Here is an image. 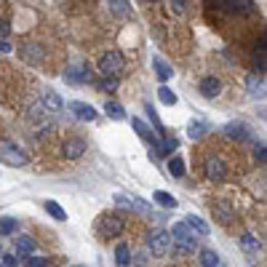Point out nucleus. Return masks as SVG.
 Returning <instances> with one entry per match:
<instances>
[{
    "mask_svg": "<svg viewBox=\"0 0 267 267\" xmlns=\"http://www.w3.org/2000/svg\"><path fill=\"white\" fill-rule=\"evenodd\" d=\"M0 267H3V264H0Z\"/></svg>",
    "mask_w": 267,
    "mask_h": 267,
    "instance_id": "obj_41",
    "label": "nucleus"
},
{
    "mask_svg": "<svg viewBox=\"0 0 267 267\" xmlns=\"http://www.w3.org/2000/svg\"><path fill=\"white\" fill-rule=\"evenodd\" d=\"M201 94L206 96V99H216L219 94H222V83H219V78H203L201 80Z\"/></svg>",
    "mask_w": 267,
    "mask_h": 267,
    "instance_id": "obj_9",
    "label": "nucleus"
},
{
    "mask_svg": "<svg viewBox=\"0 0 267 267\" xmlns=\"http://www.w3.org/2000/svg\"><path fill=\"white\" fill-rule=\"evenodd\" d=\"M153 67H155V75L163 80H171V75H174V69H171V64L166 62V59H160V56H153Z\"/></svg>",
    "mask_w": 267,
    "mask_h": 267,
    "instance_id": "obj_14",
    "label": "nucleus"
},
{
    "mask_svg": "<svg viewBox=\"0 0 267 267\" xmlns=\"http://www.w3.org/2000/svg\"><path fill=\"white\" fill-rule=\"evenodd\" d=\"M168 171H171V177L174 179H179V177H184V160L177 155V158H171L168 160Z\"/></svg>",
    "mask_w": 267,
    "mask_h": 267,
    "instance_id": "obj_24",
    "label": "nucleus"
},
{
    "mask_svg": "<svg viewBox=\"0 0 267 267\" xmlns=\"http://www.w3.org/2000/svg\"><path fill=\"white\" fill-rule=\"evenodd\" d=\"M51 262L48 259H45V257H30L27 259V267H48Z\"/></svg>",
    "mask_w": 267,
    "mask_h": 267,
    "instance_id": "obj_34",
    "label": "nucleus"
},
{
    "mask_svg": "<svg viewBox=\"0 0 267 267\" xmlns=\"http://www.w3.org/2000/svg\"><path fill=\"white\" fill-rule=\"evenodd\" d=\"M240 249H243V251H259V249H262V243L254 238L251 233H246V235L240 238Z\"/></svg>",
    "mask_w": 267,
    "mask_h": 267,
    "instance_id": "obj_25",
    "label": "nucleus"
},
{
    "mask_svg": "<svg viewBox=\"0 0 267 267\" xmlns=\"http://www.w3.org/2000/svg\"><path fill=\"white\" fill-rule=\"evenodd\" d=\"M115 203L118 206H123V208H134V211H139V214H153V208H150V203H144V201H139V198H126V195H115Z\"/></svg>",
    "mask_w": 267,
    "mask_h": 267,
    "instance_id": "obj_7",
    "label": "nucleus"
},
{
    "mask_svg": "<svg viewBox=\"0 0 267 267\" xmlns=\"http://www.w3.org/2000/svg\"><path fill=\"white\" fill-rule=\"evenodd\" d=\"M246 83H249V88H251V94H254V96H262V94H264V80H259L257 75H251Z\"/></svg>",
    "mask_w": 267,
    "mask_h": 267,
    "instance_id": "obj_28",
    "label": "nucleus"
},
{
    "mask_svg": "<svg viewBox=\"0 0 267 267\" xmlns=\"http://www.w3.org/2000/svg\"><path fill=\"white\" fill-rule=\"evenodd\" d=\"M64 80L67 83H94V72L86 67V64H75V67H69L67 72H64Z\"/></svg>",
    "mask_w": 267,
    "mask_h": 267,
    "instance_id": "obj_5",
    "label": "nucleus"
},
{
    "mask_svg": "<svg viewBox=\"0 0 267 267\" xmlns=\"http://www.w3.org/2000/svg\"><path fill=\"white\" fill-rule=\"evenodd\" d=\"M96 230H99V235L102 238H115V235H120L123 233V219L118 214H102L96 219Z\"/></svg>",
    "mask_w": 267,
    "mask_h": 267,
    "instance_id": "obj_3",
    "label": "nucleus"
},
{
    "mask_svg": "<svg viewBox=\"0 0 267 267\" xmlns=\"http://www.w3.org/2000/svg\"><path fill=\"white\" fill-rule=\"evenodd\" d=\"M16 254H19L21 259H30L32 254H35V240L30 235H19L16 238Z\"/></svg>",
    "mask_w": 267,
    "mask_h": 267,
    "instance_id": "obj_11",
    "label": "nucleus"
},
{
    "mask_svg": "<svg viewBox=\"0 0 267 267\" xmlns=\"http://www.w3.org/2000/svg\"><path fill=\"white\" fill-rule=\"evenodd\" d=\"M69 112H75L78 120H96V110L86 102H69Z\"/></svg>",
    "mask_w": 267,
    "mask_h": 267,
    "instance_id": "obj_8",
    "label": "nucleus"
},
{
    "mask_svg": "<svg viewBox=\"0 0 267 267\" xmlns=\"http://www.w3.org/2000/svg\"><path fill=\"white\" fill-rule=\"evenodd\" d=\"M75 267H80V264H75Z\"/></svg>",
    "mask_w": 267,
    "mask_h": 267,
    "instance_id": "obj_40",
    "label": "nucleus"
},
{
    "mask_svg": "<svg viewBox=\"0 0 267 267\" xmlns=\"http://www.w3.org/2000/svg\"><path fill=\"white\" fill-rule=\"evenodd\" d=\"M0 264H3V267H16V259L11 257V254H6V257H3V262H0Z\"/></svg>",
    "mask_w": 267,
    "mask_h": 267,
    "instance_id": "obj_36",
    "label": "nucleus"
},
{
    "mask_svg": "<svg viewBox=\"0 0 267 267\" xmlns=\"http://www.w3.org/2000/svg\"><path fill=\"white\" fill-rule=\"evenodd\" d=\"M43 104H45L51 112H59V110L64 107V102H62V96L56 94V91H45V94H43Z\"/></svg>",
    "mask_w": 267,
    "mask_h": 267,
    "instance_id": "obj_16",
    "label": "nucleus"
},
{
    "mask_svg": "<svg viewBox=\"0 0 267 267\" xmlns=\"http://www.w3.org/2000/svg\"><path fill=\"white\" fill-rule=\"evenodd\" d=\"M225 134H227L230 139H240V142H243V139H249V136H251L249 126H246V123H240V120L227 123V126H225Z\"/></svg>",
    "mask_w": 267,
    "mask_h": 267,
    "instance_id": "obj_10",
    "label": "nucleus"
},
{
    "mask_svg": "<svg viewBox=\"0 0 267 267\" xmlns=\"http://www.w3.org/2000/svg\"><path fill=\"white\" fill-rule=\"evenodd\" d=\"M14 230H16V219H0V233H3V235H8V233H14Z\"/></svg>",
    "mask_w": 267,
    "mask_h": 267,
    "instance_id": "obj_31",
    "label": "nucleus"
},
{
    "mask_svg": "<svg viewBox=\"0 0 267 267\" xmlns=\"http://www.w3.org/2000/svg\"><path fill=\"white\" fill-rule=\"evenodd\" d=\"M104 112H107L112 120H126V110L120 107L118 102H107V104H104Z\"/></svg>",
    "mask_w": 267,
    "mask_h": 267,
    "instance_id": "obj_20",
    "label": "nucleus"
},
{
    "mask_svg": "<svg viewBox=\"0 0 267 267\" xmlns=\"http://www.w3.org/2000/svg\"><path fill=\"white\" fill-rule=\"evenodd\" d=\"M153 198H155L158 206H163V208H174V206H177V198H174L171 192H166V190H155Z\"/></svg>",
    "mask_w": 267,
    "mask_h": 267,
    "instance_id": "obj_18",
    "label": "nucleus"
},
{
    "mask_svg": "<svg viewBox=\"0 0 267 267\" xmlns=\"http://www.w3.org/2000/svg\"><path fill=\"white\" fill-rule=\"evenodd\" d=\"M110 8L115 14H129V3H126V0H115V3H110Z\"/></svg>",
    "mask_w": 267,
    "mask_h": 267,
    "instance_id": "obj_33",
    "label": "nucleus"
},
{
    "mask_svg": "<svg viewBox=\"0 0 267 267\" xmlns=\"http://www.w3.org/2000/svg\"><path fill=\"white\" fill-rule=\"evenodd\" d=\"M86 153V142L83 139H69V142H64V158H80Z\"/></svg>",
    "mask_w": 267,
    "mask_h": 267,
    "instance_id": "obj_12",
    "label": "nucleus"
},
{
    "mask_svg": "<svg viewBox=\"0 0 267 267\" xmlns=\"http://www.w3.org/2000/svg\"><path fill=\"white\" fill-rule=\"evenodd\" d=\"M174 238L182 240V238H195V235L190 233V227L184 225V222H177V225H174Z\"/></svg>",
    "mask_w": 267,
    "mask_h": 267,
    "instance_id": "obj_29",
    "label": "nucleus"
},
{
    "mask_svg": "<svg viewBox=\"0 0 267 267\" xmlns=\"http://www.w3.org/2000/svg\"><path fill=\"white\" fill-rule=\"evenodd\" d=\"M0 160H3L6 166L21 168V166H27V153L14 142H0Z\"/></svg>",
    "mask_w": 267,
    "mask_h": 267,
    "instance_id": "obj_2",
    "label": "nucleus"
},
{
    "mask_svg": "<svg viewBox=\"0 0 267 267\" xmlns=\"http://www.w3.org/2000/svg\"><path fill=\"white\" fill-rule=\"evenodd\" d=\"M171 249V235L166 230H158V233L150 238V251L155 254V257H163V254Z\"/></svg>",
    "mask_w": 267,
    "mask_h": 267,
    "instance_id": "obj_6",
    "label": "nucleus"
},
{
    "mask_svg": "<svg viewBox=\"0 0 267 267\" xmlns=\"http://www.w3.org/2000/svg\"><path fill=\"white\" fill-rule=\"evenodd\" d=\"M45 211H48V214L56 219V222H64V219H67L64 208H62L59 203H56V201H45Z\"/></svg>",
    "mask_w": 267,
    "mask_h": 267,
    "instance_id": "obj_21",
    "label": "nucleus"
},
{
    "mask_svg": "<svg viewBox=\"0 0 267 267\" xmlns=\"http://www.w3.org/2000/svg\"><path fill=\"white\" fill-rule=\"evenodd\" d=\"M123 67H126V59H123V54L120 51H107L99 59V72L104 75V78H118L120 72H123Z\"/></svg>",
    "mask_w": 267,
    "mask_h": 267,
    "instance_id": "obj_1",
    "label": "nucleus"
},
{
    "mask_svg": "<svg viewBox=\"0 0 267 267\" xmlns=\"http://www.w3.org/2000/svg\"><path fill=\"white\" fill-rule=\"evenodd\" d=\"M254 153H257V158L264 160V153H267V150H264V144H257V147H254Z\"/></svg>",
    "mask_w": 267,
    "mask_h": 267,
    "instance_id": "obj_37",
    "label": "nucleus"
},
{
    "mask_svg": "<svg viewBox=\"0 0 267 267\" xmlns=\"http://www.w3.org/2000/svg\"><path fill=\"white\" fill-rule=\"evenodd\" d=\"M0 51H6V54L11 51V43H8V40H3V38H0Z\"/></svg>",
    "mask_w": 267,
    "mask_h": 267,
    "instance_id": "obj_39",
    "label": "nucleus"
},
{
    "mask_svg": "<svg viewBox=\"0 0 267 267\" xmlns=\"http://www.w3.org/2000/svg\"><path fill=\"white\" fill-rule=\"evenodd\" d=\"M198 259H201L203 267H222V259H219L211 249H201L198 251Z\"/></svg>",
    "mask_w": 267,
    "mask_h": 267,
    "instance_id": "obj_17",
    "label": "nucleus"
},
{
    "mask_svg": "<svg viewBox=\"0 0 267 267\" xmlns=\"http://www.w3.org/2000/svg\"><path fill=\"white\" fill-rule=\"evenodd\" d=\"M171 8L177 11V14H182V11H184V3H182V0H179V3H177V0H174V3H171Z\"/></svg>",
    "mask_w": 267,
    "mask_h": 267,
    "instance_id": "obj_38",
    "label": "nucleus"
},
{
    "mask_svg": "<svg viewBox=\"0 0 267 267\" xmlns=\"http://www.w3.org/2000/svg\"><path fill=\"white\" fill-rule=\"evenodd\" d=\"M43 56H45V51L40 48V45H35V43L25 45V51H21V59H25V62H30V64H38V62H43Z\"/></svg>",
    "mask_w": 267,
    "mask_h": 267,
    "instance_id": "obj_13",
    "label": "nucleus"
},
{
    "mask_svg": "<svg viewBox=\"0 0 267 267\" xmlns=\"http://www.w3.org/2000/svg\"><path fill=\"white\" fill-rule=\"evenodd\" d=\"M94 86L99 91H104V94H110V91L118 88V78H102V80H94Z\"/></svg>",
    "mask_w": 267,
    "mask_h": 267,
    "instance_id": "obj_26",
    "label": "nucleus"
},
{
    "mask_svg": "<svg viewBox=\"0 0 267 267\" xmlns=\"http://www.w3.org/2000/svg\"><path fill=\"white\" fill-rule=\"evenodd\" d=\"M131 126H134V131H136L139 136H142V139H144V142H150V139H153V131H150V126H147L144 120H139V118H134V120H131Z\"/></svg>",
    "mask_w": 267,
    "mask_h": 267,
    "instance_id": "obj_23",
    "label": "nucleus"
},
{
    "mask_svg": "<svg viewBox=\"0 0 267 267\" xmlns=\"http://www.w3.org/2000/svg\"><path fill=\"white\" fill-rule=\"evenodd\" d=\"M206 177L211 179V182H222L227 177V163L219 155H211L206 160Z\"/></svg>",
    "mask_w": 267,
    "mask_h": 267,
    "instance_id": "obj_4",
    "label": "nucleus"
},
{
    "mask_svg": "<svg viewBox=\"0 0 267 267\" xmlns=\"http://www.w3.org/2000/svg\"><path fill=\"white\" fill-rule=\"evenodd\" d=\"M115 262H118L120 267L131 264V251H129V246H126V243H118V246H115Z\"/></svg>",
    "mask_w": 267,
    "mask_h": 267,
    "instance_id": "obj_19",
    "label": "nucleus"
},
{
    "mask_svg": "<svg viewBox=\"0 0 267 267\" xmlns=\"http://www.w3.org/2000/svg\"><path fill=\"white\" fill-rule=\"evenodd\" d=\"M214 216H216V219H222L225 225L233 222V211H230V208H227L225 203H216V206H214Z\"/></svg>",
    "mask_w": 267,
    "mask_h": 267,
    "instance_id": "obj_27",
    "label": "nucleus"
},
{
    "mask_svg": "<svg viewBox=\"0 0 267 267\" xmlns=\"http://www.w3.org/2000/svg\"><path fill=\"white\" fill-rule=\"evenodd\" d=\"M184 225H187L190 230H195V233H198V235H203V238H206L208 233H211V230H208V225L203 222L201 216H195V214H190L187 219H184Z\"/></svg>",
    "mask_w": 267,
    "mask_h": 267,
    "instance_id": "obj_15",
    "label": "nucleus"
},
{
    "mask_svg": "<svg viewBox=\"0 0 267 267\" xmlns=\"http://www.w3.org/2000/svg\"><path fill=\"white\" fill-rule=\"evenodd\" d=\"M187 134H190L192 139H198V136H203V134H206V123H198V120H190V126H187Z\"/></svg>",
    "mask_w": 267,
    "mask_h": 267,
    "instance_id": "obj_30",
    "label": "nucleus"
},
{
    "mask_svg": "<svg viewBox=\"0 0 267 267\" xmlns=\"http://www.w3.org/2000/svg\"><path fill=\"white\" fill-rule=\"evenodd\" d=\"M160 147H163V153H166V155H168V153H177V150H179V139H171V136H168Z\"/></svg>",
    "mask_w": 267,
    "mask_h": 267,
    "instance_id": "obj_32",
    "label": "nucleus"
},
{
    "mask_svg": "<svg viewBox=\"0 0 267 267\" xmlns=\"http://www.w3.org/2000/svg\"><path fill=\"white\" fill-rule=\"evenodd\" d=\"M147 112H150V120L155 123V129H160L163 131V126H160V120H158V115H155V110H153V104H147Z\"/></svg>",
    "mask_w": 267,
    "mask_h": 267,
    "instance_id": "obj_35",
    "label": "nucleus"
},
{
    "mask_svg": "<svg viewBox=\"0 0 267 267\" xmlns=\"http://www.w3.org/2000/svg\"><path fill=\"white\" fill-rule=\"evenodd\" d=\"M158 99L163 102L166 107H174V104H177V94H174L168 86H160V88H158Z\"/></svg>",
    "mask_w": 267,
    "mask_h": 267,
    "instance_id": "obj_22",
    "label": "nucleus"
}]
</instances>
